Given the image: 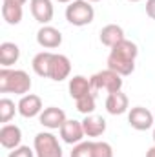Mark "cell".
<instances>
[{"label": "cell", "mask_w": 155, "mask_h": 157, "mask_svg": "<svg viewBox=\"0 0 155 157\" xmlns=\"http://www.w3.org/2000/svg\"><path fill=\"white\" fill-rule=\"evenodd\" d=\"M139 55V48L135 42L124 39L115 44L108 55V68L117 71L120 77H128L135 71V60Z\"/></svg>", "instance_id": "obj_1"}, {"label": "cell", "mask_w": 155, "mask_h": 157, "mask_svg": "<svg viewBox=\"0 0 155 157\" xmlns=\"http://www.w3.org/2000/svg\"><path fill=\"white\" fill-rule=\"evenodd\" d=\"M31 90V78L24 70H0V93H15V95H28Z\"/></svg>", "instance_id": "obj_2"}, {"label": "cell", "mask_w": 155, "mask_h": 157, "mask_svg": "<svg viewBox=\"0 0 155 157\" xmlns=\"http://www.w3.org/2000/svg\"><path fill=\"white\" fill-rule=\"evenodd\" d=\"M93 18H95V9L88 0H73L66 7V20L71 26H77V28L88 26L93 22Z\"/></svg>", "instance_id": "obj_3"}, {"label": "cell", "mask_w": 155, "mask_h": 157, "mask_svg": "<svg viewBox=\"0 0 155 157\" xmlns=\"http://www.w3.org/2000/svg\"><path fill=\"white\" fill-rule=\"evenodd\" d=\"M91 86H93V91H106V93H113V91H119L122 90V77L106 68L102 71H97L95 75H91Z\"/></svg>", "instance_id": "obj_4"}, {"label": "cell", "mask_w": 155, "mask_h": 157, "mask_svg": "<svg viewBox=\"0 0 155 157\" xmlns=\"http://www.w3.org/2000/svg\"><path fill=\"white\" fill-rule=\"evenodd\" d=\"M33 148L37 157H62V146L51 132H40L35 135Z\"/></svg>", "instance_id": "obj_5"}, {"label": "cell", "mask_w": 155, "mask_h": 157, "mask_svg": "<svg viewBox=\"0 0 155 157\" xmlns=\"http://www.w3.org/2000/svg\"><path fill=\"white\" fill-rule=\"evenodd\" d=\"M128 122L133 130L144 132L153 126V113L144 106H135L128 112Z\"/></svg>", "instance_id": "obj_6"}, {"label": "cell", "mask_w": 155, "mask_h": 157, "mask_svg": "<svg viewBox=\"0 0 155 157\" xmlns=\"http://www.w3.org/2000/svg\"><path fill=\"white\" fill-rule=\"evenodd\" d=\"M71 73V60L62 55V53H53V59H51V64H49V77L51 80H66Z\"/></svg>", "instance_id": "obj_7"}, {"label": "cell", "mask_w": 155, "mask_h": 157, "mask_svg": "<svg viewBox=\"0 0 155 157\" xmlns=\"http://www.w3.org/2000/svg\"><path fill=\"white\" fill-rule=\"evenodd\" d=\"M60 139L66 144H78L84 139V128H82V121H75V119H68L62 126H60Z\"/></svg>", "instance_id": "obj_8"}, {"label": "cell", "mask_w": 155, "mask_h": 157, "mask_svg": "<svg viewBox=\"0 0 155 157\" xmlns=\"http://www.w3.org/2000/svg\"><path fill=\"white\" fill-rule=\"evenodd\" d=\"M17 108H18V113L26 119L39 117L40 113H42V110H44L42 108V99H40L39 95H35V93L22 95L20 101H18V104H17Z\"/></svg>", "instance_id": "obj_9"}, {"label": "cell", "mask_w": 155, "mask_h": 157, "mask_svg": "<svg viewBox=\"0 0 155 157\" xmlns=\"http://www.w3.org/2000/svg\"><path fill=\"white\" fill-rule=\"evenodd\" d=\"M40 124L47 130H60V126L68 121L66 119V112L62 108H57V106H49V108H44L42 113L39 115Z\"/></svg>", "instance_id": "obj_10"}, {"label": "cell", "mask_w": 155, "mask_h": 157, "mask_svg": "<svg viewBox=\"0 0 155 157\" xmlns=\"http://www.w3.org/2000/svg\"><path fill=\"white\" fill-rule=\"evenodd\" d=\"M37 42L44 49H55V48H59L62 44V33L57 28L46 24L37 31Z\"/></svg>", "instance_id": "obj_11"}, {"label": "cell", "mask_w": 155, "mask_h": 157, "mask_svg": "<svg viewBox=\"0 0 155 157\" xmlns=\"http://www.w3.org/2000/svg\"><path fill=\"white\" fill-rule=\"evenodd\" d=\"M29 9H31L33 18L37 22H40L42 26H46L53 20L55 9H53L51 0H29Z\"/></svg>", "instance_id": "obj_12"}, {"label": "cell", "mask_w": 155, "mask_h": 157, "mask_svg": "<svg viewBox=\"0 0 155 157\" xmlns=\"http://www.w3.org/2000/svg\"><path fill=\"white\" fill-rule=\"evenodd\" d=\"M22 143V130L17 124H2L0 128V144L6 150H15Z\"/></svg>", "instance_id": "obj_13"}, {"label": "cell", "mask_w": 155, "mask_h": 157, "mask_svg": "<svg viewBox=\"0 0 155 157\" xmlns=\"http://www.w3.org/2000/svg\"><path fill=\"white\" fill-rule=\"evenodd\" d=\"M128 108H130V99L122 90L108 93V97H106V112L110 115H122V113L128 112Z\"/></svg>", "instance_id": "obj_14"}, {"label": "cell", "mask_w": 155, "mask_h": 157, "mask_svg": "<svg viewBox=\"0 0 155 157\" xmlns=\"http://www.w3.org/2000/svg\"><path fill=\"white\" fill-rule=\"evenodd\" d=\"M68 90H70V95L75 101L80 99V97H84V95H88V93H95L93 86H91V78L84 77V75H75V77L70 78Z\"/></svg>", "instance_id": "obj_15"}, {"label": "cell", "mask_w": 155, "mask_h": 157, "mask_svg": "<svg viewBox=\"0 0 155 157\" xmlns=\"http://www.w3.org/2000/svg\"><path fill=\"white\" fill-rule=\"evenodd\" d=\"M82 128H84L86 137H100L106 132V121L100 115L89 113L82 119Z\"/></svg>", "instance_id": "obj_16"}, {"label": "cell", "mask_w": 155, "mask_h": 157, "mask_svg": "<svg viewBox=\"0 0 155 157\" xmlns=\"http://www.w3.org/2000/svg\"><path fill=\"white\" fill-rule=\"evenodd\" d=\"M99 37H100V42L104 44V46H108L110 49L119 44L120 40H124V29L119 26V24H108V26H104L102 29H100V33H99Z\"/></svg>", "instance_id": "obj_17"}, {"label": "cell", "mask_w": 155, "mask_h": 157, "mask_svg": "<svg viewBox=\"0 0 155 157\" xmlns=\"http://www.w3.org/2000/svg\"><path fill=\"white\" fill-rule=\"evenodd\" d=\"M20 59V48L15 42H2L0 44V64L2 68H11Z\"/></svg>", "instance_id": "obj_18"}, {"label": "cell", "mask_w": 155, "mask_h": 157, "mask_svg": "<svg viewBox=\"0 0 155 157\" xmlns=\"http://www.w3.org/2000/svg\"><path fill=\"white\" fill-rule=\"evenodd\" d=\"M2 17L9 26H17L22 22L24 17V9L20 4H13V2H2Z\"/></svg>", "instance_id": "obj_19"}, {"label": "cell", "mask_w": 155, "mask_h": 157, "mask_svg": "<svg viewBox=\"0 0 155 157\" xmlns=\"http://www.w3.org/2000/svg\"><path fill=\"white\" fill-rule=\"evenodd\" d=\"M51 59H53V51H40L33 57V71L39 75V77L47 78L49 77V64H51Z\"/></svg>", "instance_id": "obj_20"}, {"label": "cell", "mask_w": 155, "mask_h": 157, "mask_svg": "<svg viewBox=\"0 0 155 157\" xmlns=\"http://www.w3.org/2000/svg\"><path fill=\"white\" fill-rule=\"evenodd\" d=\"M15 112H18V108H15V102L7 97L0 99V122L7 124L11 119L15 117Z\"/></svg>", "instance_id": "obj_21"}, {"label": "cell", "mask_w": 155, "mask_h": 157, "mask_svg": "<svg viewBox=\"0 0 155 157\" xmlns=\"http://www.w3.org/2000/svg\"><path fill=\"white\" fill-rule=\"evenodd\" d=\"M75 104H77V110L82 113V115L93 113V112H95V93H88V95L77 99Z\"/></svg>", "instance_id": "obj_22"}, {"label": "cell", "mask_w": 155, "mask_h": 157, "mask_svg": "<svg viewBox=\"0 0 155 157\" xmlns=\"http://www.w3.org/2000/svg\"><path fill=\"white\" fill-rule=\"evenodd\" d=\"M70 157H93V141H82L75 144Z\"/></svg>", "instance_id": "obj_23"}, {"label": "cell", "mask_w": 155, "mask_h": 157, "mask_svg": "<svg viewBox=\"0 0 155 157\" xmlns=\"http://www.w3.org/2000/svg\"><path fill=\"white\" fill-rule=\"evenodd\" d=\"M93 157H113V148L106 141H93Z\"/></svg>", "instance_id": "obj_24"}, {"label": "cell", "mask_w": 155, "mask_h": 157, "mask_svg": "<svg viewBox=\"0 0 155 157\" xmlns=\"http://www.w3.org/2000/svg\"><path fill=\"white\" fill-rule=\"evenodd\" d=\"M7 157H37L35 154V148H29V146H18V148H15L13 152H9V155Z\"/></svg>", "instance_id": "obj_25"}, {"label": "cell", "mask_w": 155, "mask_h": 157, "mask_svg": "<svg viewBox=\"0 0 155 157\" xmlns=\"http://www.w3.org/2000/svg\"><path fill=\"white\" fill-rule=\"evenodd\" d=\"M146 15L155 20V0H146Z\"/></svg>", "instance_id": "obj_26"}, {"label": "cell", "mask_w": 155, "mask_h": 157, "mask_svg": "<svg viewBox=\"0 0 155 157\" xmlns=\"http://www.w3.org/2000/svg\"><path fill=\"white\" fill-rule=\"evenodd\" d=\"M146 157H155V144L148 150V152H146Z\"/></svg>", "instance_id": "obj_27"}, {"label": "cell", "mask_w": 155, "mask_h": 157, "mask_svg": "<svg viewBox=\"0 0 155 157\" xmlns=\"http://www.w3.org/2000/svg\"><path fill=\"white\" fill-rule=\"evenodd\" d=\"M2 2H13V4H20V6H24L28 0H2Z\"/></svg>", "instance_id": "obj_28"}, {"label": "cell", "mask_w": 155, "mask_h": 157, "mask_svg": "<svg viewBox=\"0 0 155 157\" xmlns=\"http://www.w3.org/2000/svg\"><path fill=\"white\" fill-rule=\"evenodd\" d=\"M57 2H60V4H70V2H73V0H57Z\"/></svg>", "instance_id": "obj_29"}, {"label": "cell", "mask_w": 155, "mask_h": 157, "mask_svg": "<svg viewBox=\"0 0 155 157\" xmlns=\"http://www.w3.org/2000/svg\"><path fill=\"white\" fill-rule=\"evenodd\" d=\"M88 2H91V4H93V2H100V0H88Z\"/></svg>", "instance_id": "obj_30"}, {"label": "cell", "mask_w": 155, "mask_h": 157, "mask_svg": "<svg viewBox=\"0 0 155 157\" xmlns=\"http://www.w3.org/2000/svg\"><path fill=\"white\" fill-rule=\"evenodd\" d=\"M128 2H141V0H128Z\"/></svg>", "instance_id": "obj_31"}, {"label": "cell", "mask_w": 155, "mask_h": 157, "mask_svg": "<svg viewBox=\"0 0 155 157\" xmlns=\"http://www.w3.org/2000/svg\"><path fill=\"white\" fill-rule=\"evenodd\" d=\"M153 143H155V128H153Z\"/></svg>", "instance_id": "obj_32"}]
</instances>
